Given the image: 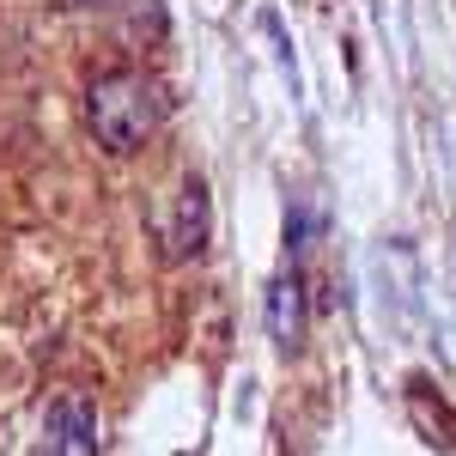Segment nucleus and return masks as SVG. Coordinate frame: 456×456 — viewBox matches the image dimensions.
Segmentation results:
<instances>
[{"mask_svg": "<svg viewBox=\"0 0 456 456\" xmlns=\"http://www.w3.org/2000/svg\"><path fill=\"white\" fill-rule=\"evenodd\" d=\"M208 232H213L208 183L201 176H183L176 183V201H171V219H165V256L171 262H195L208 249Z\"/></svg>", "mask_w": 456, "mask_h": 456, "instance_id": "nucleus-3", "label": "nucleus"}, {"mask_svg": "<svg viewBox=\"0 0 456 456\" xmlns=\"http://www.w3.org/2000/svg\"><path fill=\"white\" fill-rule=\"evenodd\" d=\"M165 116H171V92L141 68H110L86 86V122H92V141L110 159L141 152L165 128Z\"/></svg>", "mask_w": 456, "mask_h": 456, "instance_id": "nucleus-1", "label": "nucleus"}, {"mask_svg": "<svg viewBox=\"0 0 456 456\" xmlns=\"http://www.w3.org/2000/svg\"><path fill=\"white\" fill-rule=\"evenodd\" d=\"M305 335H311V298H305L298 274H281V281L268 286V341L292 359V353L305 347Z\"/></svg>", "mask_w": 456, "mask_h": 456, "instance_id": "nucleus-4", "label": "nucleus"}, {"mask_svg": "<svg viewBox=\"0 0 456 456\" xmlns=\"http://www.w3.org/2000/svg\"><path fill=\"white\" fill-rule=\"evenodd\" d=\"M37 456H98V402L86 389H61L43 408Z\"/></svg>", "mask_w": 456, "mask_h": 456, "instance_id": "nucleus-2", "label": "nucleus"}]
</instances>
